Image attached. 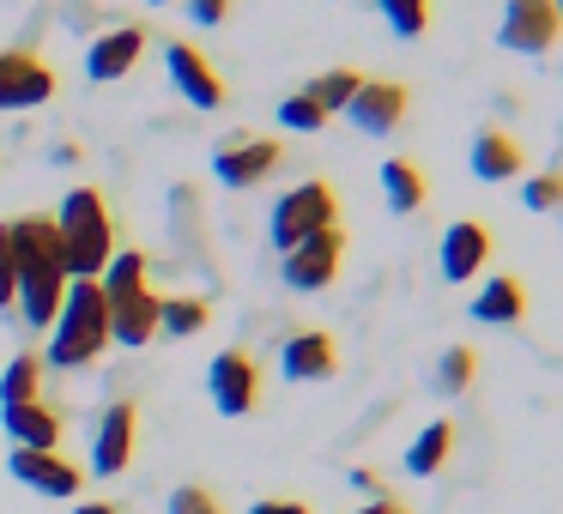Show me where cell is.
<instances>
[{"label":"cell","instance_id":"1","mask_svg":"<svg viewBox=\"0 0 563 514\" xmlns=\"http://www.w3.org/2000/svg\"><path fill=\"white\" fill-rule=\"evenodd\" d=\"M13 255H19V315L31 327H49L67 297V255L55 219H13Z\"/></svg>","mask_w":563,"mask_h":514},{"label":"cell","instance_id":"2","mask_svg":"<svg viewBox=\"0 0 563 514\" xmlns=\"http://www.w3.org/2000/svg\"><path fill=\"white\" fill-rule=\"evenodd\" d=\"M110 351V303L98 279H74L49 321V364L55 369H86Z\"/></svg>","mask_w":563,"mask_h":514},{"label":"cell","instance_id":"3","mask_svg":"<svg viewBox=\"0 0 563 514\" xmlns=\"http://www.w3.org/2000/svg\"><path fill=\"white\" fill-rule=\"evenodd\" d=\"M55 236H62V255H67V279H98L115 260V219H110L98 188H74L62 200Z\"/></svg>","mask_w":563,"mask_h":514},{"label":"cell","instance_id":"4","mask_svg":"<svg viewBox=\"0 0 563 514\" xmlns=\"http://www.w3.org/2000/svg\"><path fill=\"white\" fill-rule=\"evenodd\" d=\"M328 224H340V194H333L328 182H297L291 194L273 200V219H267V236L279 255H291L297 243H309L316 231H328Z\"/></svg>","mask_w":563,"mask_h":514},{"label":"cell","instance_id":"5","mask_svg":"<svg viewBox=\"0 0 563 514\" xmlns=\"http://www.w3.org/2000/svg\"><path fill=\"white\" fill-rule=\"evenodd\" d=\"M207 393H212V412L219 417H249L261 405V364L243 351V345L219 351L212 369H207Z\"/></svg>","mask_w":563,"mask_h":514},{"label":"cell","instance_id":"6","mask_svg":"<svg viewBox=\"0 0 563 514\" xmlns=\"http://www.w3.org/2000/svg\"><path fill=\"white\" fill-rule=\"evenodd\" d=\"M340 260H345V231L328 224V231H316L309 243H297L279 260V279H285V291H328L340 279Z\"/></svg>","mask_w":563,"mask_h":514},{"label":"cell","instance_id":"7","mask_svg":"<svg viewBox=\"0 0 563 514\" xmlns=\"http://www.w3.org/2000/svg\"><path fill=\"white\" fill-rule=\"evenodd\" d=\"M563 37V19L551 0H509L503 7V25H497V43L515 55H551Z\"/></svg>","mask_w":563,"mask_h":514},{"label":"cell","instance_id":"8","mask_svg":"<svg viewBox=\"0 0 563 514\" xmlns=\"http://www.w3.org/2000/svg\"><path fill=\"white\" fill-rule=\"evenodd\" d=\"M406 110H412V91H406L400 79H364V86L352 91V103H345V122H352L357 134L382 139L406 122Z\"/></svg>","mask_w":563,"mask_h":514},{"label":"cell","instance_id":"9","mask_svg":"<svg viewBox=\"0 0 563 514\" xmlns=\"http://www.w3.org/2000/svg\"><path fill=\"white\" fill-rule=\"evenodd\" d=\"M55 98V67L37 49H0V110H37Z\"/></svg>","mask_w":563,"mask_h":514},{"label":"cell","instance_id":"10","mask_svg":"<svg viewBox=\"0 0 563 514\" xmlns=\"http://www.w3.org/2000/svg\"><path fill=\"white\" fill-rule=\"evenodd\" d=\"M7 472H13L25 490L49 496V502H74L79 484H86V472H79L67 454H55V448H19L13 460H7Z\"/></svg>","mask_w":563,"mask_h":514},{"label":"cell","instance_id":"11","mask_svg":"<svg viewBox=\"0 0 563 514\" xmlns=\"http://www.w3.org/2000/svg\"><path fill=\"white\" fill-rule=\"evenodd\" d=\"M279 164H285L279 139H231V146L212 152V176H219L224 188H255V182H267Z\"/></svg>","mask_w":563,"mask_h":514},{"label":"cell","instance_id":"12","mask_svg":"<svg viewBox=\"0 0 563 514\" xmlns=\"http://www.w3.org/2000/svg\"><path fill=\"white\" fill-rule=\"evenodd\" d=\"M164 67H170V86L183 91L195 110H219V103L231 98V91H224V79H219V67H212L195 43H170V49H164Z\"/></svg>","mask_w":563,"mask_h":514},{"label":"cell","instance_id":"13","mask_svg":"<svg viewBox=\"0 0 563 514\" xmlns=\"http://www.w3.org/2000/svg\"><path fill=\"white\" fill-rule=\"evenodd\" d=\"M110 303V339L115 345H152L158 339V309H164V297L152 291V284H134V291H122V297H103Z\"/></svg>","mask_w":563,"mask_h":514},{"label":"cell","instance_id":"14","mask_svg":"<svg viewBox=\"0 0 563 514\" xmlns=\"http://www.w3.org/2000/svg\"><path fill=\"white\" fill-rule=\"evenodd\" d=\"M485 260H490V224L461 219V224H449V231H442L437 267H442V279H449V284L478 279V267H485Z\"/></svg>","mask_w":563,"mask_h":514},{"label":"cell","instance_id":"15","mask_svg":"<svg viewBox=\"0 0 563 514\" xmlns=\"http://www.w3.org/2000/svg\"><path fill=\"white\" fill-rule=\"evenodd\" d=\"M140 49H146V31L140 25H115V31H103V37H91L86 79L91 86H115V79H128L134 62H140Z\"/></svg>","mask_w":563,"mask_h":514},{"label":"cell","instance_id":"16","mask_svg":"<svg viewBox=\"0 0 563 514\" xmlns=\"http://www.w3.org/2000/svg\"><path fill=\"white\" fill-rule=\"evenodd\" d=\"M134 424H140V412L128 400H115L110 412L98 417V442H91V472L98 478H115L134 460Z\"/></svg>","mask_w":563,"mask_h":514},{"label":"cell","instance_id":"17","mask_svg":"<svg viewBox=\"0 0 563 514\" xmlns=\"http://www.w3.org/2000/svg\"><path fill=\"white\" fill-rule=\"evenodd\" d=\"M279 369L291 381H328L340 376V345H333V333H291L279 351Z\"/></svg>","mask_w":563,"mask_h":514},{"label":"cell","instance_id":"18","mask_svg":"<svg viewBox=\"0 0 563 514\" xmlns=\"http://www.w3.org/2000/svg\"><path fill=\"white\" fill-rule=\"evenodd\" d=\"M466 164H473L478 182H515L527 158H521V146H515V134H503V127H478Z\"/></svg>","mask_w":563,"mask_h":514},{"label":"cell","instance_id":"19","mask_svg":"<svg viewBox=\"0 0 563 514\" xmlns=\"http://www.w3.org/2000/svg\"><path fill=\"white\" fill-rule=\"evenodd\" d=\"M0 424L19 448H62V412L49 400H31V405H0Z\"/></svg>","mask_w":563,"mask_h":514},{"label":"cell","instance_id":"20","mask_svg":"<svg viewBox=\"0 0 563 514\" xmlns=\"http://www.w3.org/2000/svg\"><path fill=\"white\" fill-rule=\"evenodd\" d=\"M527 315V284L515 279V272H503V279H485L473 297V321H485V327H515V321Z\"/></svg>","mask_w":563,"mask_h":514},{"label":"cell","instance_id":"21","mask_svg":"<svg viewBox=\"0 0 563 514\" xmlns=\"http://www.w3.org/2000/svg\"><path fill=\"white\" fill-rule=\"evenodd\" d=\"M449 454H454V424H449V417H437V424H424V429H418V442L406 448V472H412V478H437L442 466H449Z\"/></svg>","mask_w":563,"mask_h":514},{"label":"cell","instance_id":"22","mask_svg":"<svg viewBox=\"0 0 563 514\" xmlns=\"http://www.w3.org/2000/svg\"><path fill=\"white\" fill-rule=\"evenodd\" d=\"M382 194H388V212H418L430 200V182L412 158H388L382 164Z\"/></svg>","mask_w":563,"mask_h":514},{"label":"cell","instance_id":"23","mask_svg":"<svg viewBox=\"0 0 563 514\" xmlns=\"http://www.w3.org/2000/svg\"><path fill=\"white\" fill-rule=\"evenodd\" d=\"M31 400H43V357L19 351L13 364L0 369V405H31Z\"/></svg>","mask_w":563,"mask_h":514},{"label":"cell","instance_id":"24","mask_svg":"<svg viewBox=\"0 0 563 514\" xmlns=\"http://www.w3.org/2000/svg\"><path fill=\"white\" fill-rule=\"evenodd\" d=\"M207 321H212V309L200 297H164V309H158V333H170V339H195Z\"/></svg>","mask_w":563,"mask_h":514},{"label":"cell","instance_id":"25","mask_svg":"<svg viewBox=\"0 0 563 514\" xmlns=\"http://www.w3.org/2000/svg\"><path fill=\"white\" fill-rule=\"evenodd\" d=\"M357 86H364V74H357V67H328V74L309 79L303 91H309V98H316L328 115H345V103H352V91H357Z\"/></svg>","mask_w":563,"mask_h":514},{"label":"cell","instance_id":"26","mask_svg":"<svg viewBox=\"0 0 563 514\" xmlns=\"http://www.w3.org/2000/svg\"><path fill=\"white\" fill-rule=\"evenodd\" d=\"M478 376V351L473 345H449V351L437 357V393H466Z\"/></svg>","mask_w":563,"mask_h":514},{"label":"cell","instance_id":"27","mask_svg":"<svg viewBox=\"0 0 563 514\" xmlns=\"http://www.w3.org/2000/svg\"><path fill=\"white\" fill-rule=\"evenodd\" d=\"M376 13L388 19V31H394V37H406V43L430 31V0H376Z\"/></svg>","mask_w":563,"mask_h":514},{"label":"cell","instance_id":"28","mask_svg":"<svg viewBox=\"0 0 563 514\" xmlns=\"http://www.w3.org/2000/svg\"><path fill=\"white\" fill-rule=\"evenodd\" d=\"M279 127H291V134H321V127H328V110H321L309 91H291V98L279 103Z\"/></svg>","mask_w":563,"mask_h":514},{"label":"cell","instance_id":"29","mask_svg":"<svg viewBox=\"0 0 563 514\" xmlns=\"http://www.w3.org/2000/svg\"><path fill=\"white\" fill-rule=\"evenodd\" d=\"M164 514H224V502L212 496L207 484H176L170 496H164Z\"/></svg>","mask_w":563,"mask_h":514},{"label":"cell","instance_id":"30","mask_svg":"<svg viewBox=\"0 0 563 514\" xmlns=\"http://www.w3.org/2000/svg\"><path fill=\"white\" fill-rule=\"evenodd\" d=\"M19 303V255H13V224H0V315Z\"/></svg>","mask_w":563,"mask_h":514},{"label":"cell","instance_id":"31","mask_svg":"<svg viewBox=\"0 0 563 514\" xmlns=\"http://www.w3.org/2000/svg\"><path fill=\"white\" fill-rule=\"evenodd\" d=\"M521 206H527V212H551V206H563V176H558V170L533 176V182L521 188Z\"/></svg>","mask_w":563,"mask_h":514},{"label":"cell","instance_id":"32","mask_svg":"<svg viewBox=\"0 0 563 514\" xmlns=\"http://www.w3.org/2000/svg\"><path fill=\"white\" fill-rule=\"evenodd\" d=\"M231 7H236V0H188V19H195V25H224Z\"/></svg>","mask_w":563,"mask_h":514},{"label":"cell","instance_id":"33","mask_svg":"<svg viewBox=\"0 0 563 514\" xmlns=\"http://www.w3.org/2000/svg\"><path fill=\"white\" fill-rule=\"evenodd\" d=\"M249 514H309V502H297V496H267V502H255Z\"/></svg>","mask_w":563,"mask_h":514},{"label":"cell","instance_id":"34","mask_svg":"<svg viewBox=\"0 0 563 514\" xmlns=\"http://www.w3.org/2000/svg\"><path fill=\"white\" fill-rule=\"evenodd\" d=\"M357 514H406V509H400V502H394V496H376V502H364V509H357Z\"/></svg>","mask_w":563,"mask_h":514},{"label":"cell","instance_id":"35","mask_svg":"<svg viewBox=\"0 0 563 514\" xmlns=\"http://www.w3.org/2000/svg\"><path fill=\"white\" fill-rule=\"evenodd\" d=\"M74 514H122V502H79Z\"/></svg>","mask_w":563,"mask_h":514},{"label":"cell","instance_id":"36","mask_svg":"<svg viewBox=\"0 0 563 514\" xmlns=\"http://www.w3.org/2000/svg\"><path fill=\"white\" fill-rule=\"evenodd\" d=\"M551 7H558V19H563V0H551Z\"/></svg>","mask_w":563,"mask_h":514},{"label":"cell","instance_id":"37","mask_svg":"<svg viewBox=\"0 0 563 514\" xmlns=\"http://www.w3.org/2000/svg\"><path fill=\"white\" fill-rule=\"evenodd\" d=\"M152 7H164V0H152Z\"/></svg>","mask_w":563,"mask_h":514}]
</instances>
